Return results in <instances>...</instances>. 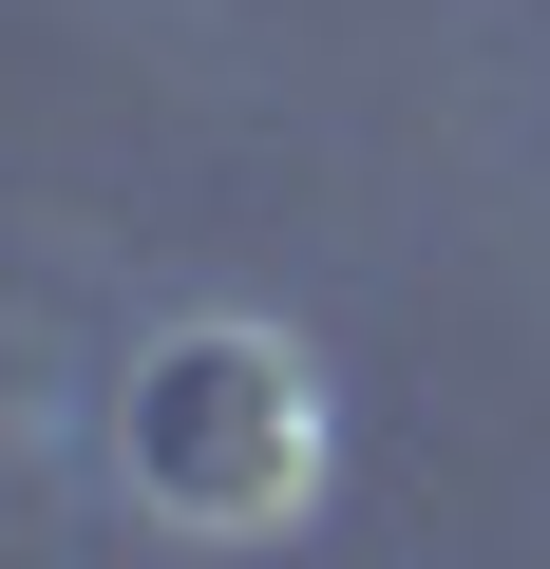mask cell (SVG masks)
<instances>
[{"mask_svg": "<svg viewBox=\"0 0 550 569\" xmlns=\"http://www.w3.org/2000/svg\"><path fill=\"white\" fill-rule=\"evenodd\" d=\"M114 493L190 550H266V531H304L323 493V361L286 323H247V305H190L133 342L114 380Z\"/></svg>", "mask_w": 550, "mask_h": 569, "instance_id": "6da1fadb", "label": "cell"}]
</instances>
